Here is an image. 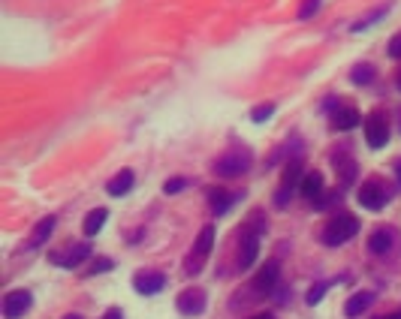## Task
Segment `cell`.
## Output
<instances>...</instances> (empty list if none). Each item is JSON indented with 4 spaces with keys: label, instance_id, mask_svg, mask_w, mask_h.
I'll list each match as a JSON object with an SVG mask.
<instances>
[{
    "label": "cell",
    "instance_id": "cell-31",
    "mask_svg": "<svg viewBox=\"0 0 401 319\" xmlns=\"http://www.w3.org/2000/svg\"><path fill=\"white\" fill-rule=\"evenodd\" d=\"M250 319H275L272 313H257V316H250Z\"/></svg>",
    "mask_w": 401,
    "mask_h": 319
},
{
    "label": "cell",
    "instance_id": "cell-13",
    "mask_svg": "<svg viewBox=\"0 0 401 319\" xmlns=\"http://www.w3.org/2000/svg\"><path fill=\"white\" fill-rule=\"evenodd\" d=\"M133 286H136V292H142V295H154L166 286V274L163 271H136Z\"/></svg>",
    "mask_w": 401,
    "mask_h": 319
},
{
    "label": "cell",
    "instance_id": "cell-5",
    "mask_svg": "<svg viewBox=\"0 0 401 319\" xmlns=\"http://www.w3.org/2000/svg\"><path fill=\"white\" fill-rule=\"evenodd\" d=\"M215 175L217 178H238L250 169V151H242V148H233V151L220 154L215 160Z\"/></svg>",
    "mask_w": 401,
    "mask_h": 319
},
{
    "label": "cell",
    "instance_id": "cell-30",
    "mask_svg": "<svg viewBox=\"0 0 401 319\" xmlns=\"http://www.w3.org/2000/svg\"><path fill=\"white\" fill-rule=\"evenodd\" d=\"M395 178H398V187H401V157L395 160Z\"/></svg>",
    "mask_w": 401,
    "mask_h": 319
},
{
    "label": "cell",
    "instance_id": "cell-18",
    "mask_svg": "<svg viewBox=\"0 0 401 319\" xmlns=\"http://www.w3.org/2000/svg\"><path fill=\"white\" fill-rule=\"evenodd\" d=\"M133 181H136V175L130 172V169H121V172H118V175L109 178L106 193H109V196H124V193L133 190Z\"/></svg>",
    "mask_w": 401,
    "mask_h": 319
},
{
    "label": "cell",
    "instance_id": "cell-19",
    "mask_svg": "<svg viewBox=\"0 0 401 319\" xmlns=\"http://www.w3.org/2000/svg\"><path fill=\"white\" fill-rule=\"evenodd\" d=\"M52 229H55V214H48L43 217L36 226H34V232L31 238H27V247H39V244H46L48 241V235H52Z\"/></svg>",
    "mask_w": 401,
    "mask_h": 319
},
{
    "label": "cell",
    "instance_id": "cell-27",
    "mask_svg": "<svg viewBox=\"0 0 401 319\" xmlns=\"http://www.w3.org/2000/svg\"><path fill=\"white\" fill-rule=\"evenodd\" d=\"M272 112H275V106H272V103H263V106H257V108H254V115H250V118H254V121L259 124V121H266V118L272 115Z\"/></svg>",
    "mask_w": 401,
    "mask_h": 319
},
{
    "label": "cell",
    "instance_id": "cell-29",
    "mask_svg": "<svg viewBox=\"0 0 401 319\" xmlns=\"http://www.w3.org/2000/svg\"><path fill=\"white\" fill-rule=\"evenodd\" d=\"M103 319H124V316H121V311H118V307H109V311L103 313Z\"/></svg>",
    "mask_w": 401,
    "mask_h": 319
},
{
    "label": "cell",
    "instance_id": "cell-20",
    "mask_svg": "<svg viewBox=\"0 0 401 319\" xmlns=\"http://www.w3.org/2000/svg\"><path fill=\"white\" fill-rule=\"evenodd\" d=\"M106 220H109V211H106V208H94V211L85 217L82 232H85V235H97L100 229H103V223H106Z\"/></svg>",
    "mask_w": 401,
    "mask_h": 319
},
{
    "label": "cell",
    "instance_id": "cell-21",
    "mask_svg": "<svg viewBox=\"0 0 401 319\" xmlns=\"http://www.w3.org/2000/svg\"><path fill=\"white\" fill-rule=\"evenodd\" d=\"M377 78V66L374 64H356L350 69V82L353 85H371Z\"/></svg>",
    "mask_w": 401,
    "mask_h": 319
},
{
    "label": "cell",
    "instance_id": "cell-22",
    "mask_svg": "<svg viewBox=\"0 0 401 319\" xmlns=\"http://www.w3.org/2000/svg\"><path fill=\"white\" fill-rule=\"evenodd\" d=\"M299 187H302V193H305L308 199H317L320 193H323V175H320L317 169H314V172H308V175L302 178V184H299Z\"/></svg>",
    "mask_w": 401,
    "mask_h": 319
},
{
    "label": "cell",
    "instance_id": "cell-26",
    "mask_svg": "<svg viewBox=\"0 0 401 319\" xmlns=\"http://www.w3.org/2000/svg\"><path fill=\"white\" fill-rule=\"evenodd\" d=\"M320 3H323V0H305V3L299 6V18H311L320 9Z\"/></svg>",
    "mask_w": 401,
    "mask_h": 319
},
{
    "label": "cell",
    "instance_id": "cell-34",
    "mask_svg": "<svg viewBox=\"0 0 401 319\" xmlns=\"http://www.w3.org/2000/svg\"><path fill=\"white\" fill-rule=\"evenodd\" d=\"M64 319H82V316H76V313H69V316H64Z\"/></svg>",
    "mask_w": 401,
    "mask_h": 319
},
{
    "label": "cell",
    "instance_id": "cell-3",
    "mask_svg": "<svg viewBox=\"0 0 401 319\" xmlns=\"http://www.w3.org/2000/svg\"><path fill=\"white\" fill-rule=\"evenodd\" d=\"M356 199H359V205H362V208H368V211H380V208L393 199V190H389L386 181L380 175H371V178H365V181L359 184Z\"/></svg>",
    "mask_w": 401,
    "mask_h": 319
},
{
    "label": "cell",
    "instance_id": "cell-4",
    "mask_svg": "<svg viewBox=\"0 0 401 319\" xmlns=\"http://www.w3.org/2000/svg\"><path fill=\"white\" fill-rule=\"evenodd\" d=\"M212 244H215V226H203V232L196 235V241H193V247H190V253L184 259V271L190 277L199 274L205 268L208 253H212Z\"/></svg>",
    "mask_w": 401,
    "mask_h": 319
},
{
    "label": "cell",
    "instance_id": "cell-9",
    "mask_svg": "<svg viewBox=\"0 0 401 319\" xmlns=\"http://www.w3.org/2000/svg\"><path fill=\"white\" fill-rule=\"evenodd\" d=\"M205 302H208V295L203 286H187L184 292H178V298H175L178 313H184V316H199L205 311Z\"/></svg>",
    "mask_w": 401,
    "mask_h": 319
},
{
    "label": "cell",
    "instance_id": "cell-8",
    "mask_svg": "<svg viewBox=\"0 0 401 319\" xmlns=\"http://www.w3.org/2000/svg\"><path fill=\"white\" fill-rule=\"evenodd\" d=\"M368 250L377 256H393L398 250V232L393 226H377L374 232L368 235Z\"/></svg>",
    "mask_w": 401,
    "mask_h": 319
},
{
    "label": "cell",
    "instance_id": "cell-17",
    "mask_svg": "<svg viewBox=\"0 0 401 319\" xmlns=\"http://www.w3.org/2000/svg\"><path fill=\"white\" fill-rule=\"evenodd\" d=\"M374 302H377V295L371 292V289H362V292H356V295H350V298H347L344 313H347V316H359V313H365Z\"/></svg>",
    "mask_w": 401,
    "mask_h": 319
},
{
    "label": "cell",
    "instance_id": "cell-7",
    "mask_svg": "<svg viewBox=\"0 0 401 319\" xmlns=\"http://www.w3.org/2000/svg\"><path fill=\"white\" fill-rule=\"evenodd\" d=\"M302 169H305V157H290V163L284 169V178H280V190L275 193V205L284 208L290 202V196L299 184H302Z\"/></svg>",
    "mask_w": 401,
    "mask_h": 319
},
{
    "label": "cell",
    "instance_id": "cell-14",
    "mask_svg": "<svg viewBox=\"0 0 401 319\" xmlns=\"http://www.w3.org/2000/svg\"><path fill=\"white\" fill-rule=\"evenodd\" d=\"M362 124V115L356 112V106H350V103H338V108L332 112V127L335 129H353Z\"/></svg>",
    "mask_w": 401,
    "mask_h": 319
},
{
    "label": "cell",
    "instance_id": "cell-6",
    "mask_svg": "<svg viewBox=\"0 0 401 319\" xmlns=\"http://www.w3.org/2000/svg\"><path fill=\"white\" fill-rule=\"evenodd\" d=\"M362 127H365V142L374 148V151L389 142V115L383 112V108H374V112H368L365 121H362Z\"/></svg>",
    "mask_w": 401,
    "mask_h": 319
},
{
    "label": "cell",
    "instance_id": "cell-10",
    "mask_svg": "<svg viewBox=\"0 0 401 319\" xmlns=\"http://www.w3.org/2000/svg\"><path fill=\"white\" fill-rule=\"evenodd\" d=\"M31 304H34V295L27 292V289H13V292L4 295V316L18 319V316H25L27 311H31Z\"/></svg>",
    "mask_w": 401,
    "mask_h": 319
},
{
    "label": "cell",
    "instance_id": "cell-25",
    "mask_svg": "<svg viewBox=\"0 0 401 319\" xmlns=\"http://www.w3.org/2000/svg\"><path fill=\"white\" fill-rule=\"evenodd\" d=\"M187 184H190L187 178H169V181L163 184V193H178V190H184Z\"/></svg>",
    "mask_w": 401,
    "mask_h": 319
},
{
    "label": "cell",
    "instance_id": "cell-11",
    "mask_svg": "<svg viewBox=\"0 0 401 319\" xmlns=\"http://www.w3.org/2000/svg\"><path fill=\"white\" fill-rule=\"evenodd\" d=\"M278 277H280V262H278V259H269V262L257 271V277H254V283H250V286H254L257 295H269V292H275Z\"/></svg>",
    "mask_w": 401,
    "mask_h": 319
},
{
    "label": "cell",
    "instance_id": "cell-24",
    "mask_svg": "<svg viewBox=\"0 0 401 319\" xmlns=\"http://www.w3.org/2000/svg\"><path fill=\"white\" fill-rule=\"evenodd\" d=\"M383 13H386V9H374V13H371L368 18H362V22H353V24H350V31H353V34H359V31H365V27H368V24H374V22H377V18H380V15H383Z\"/></svg>",
    "mask_w": 401,
    "mask_h": 319
},
{
    "label": "cell",
    "instance_id": "cell-12",
    "mask_svg": "<svg viewBox=\"0 0 401 319\" xmlns=\"http://www.w3.org/2000/svg\"><path fill=\"white\" fill-rule=\"evenodd\" d=\"M88 256H91V244L79 241V244H69V247H64V250L52 253V262L61 265V268H76V265H82Z\"/></svg>",
    "mask_w": 401,
    "mask_h": 319
},
{
    "label": "cell",
    "instance_id": "cell-1",
    "mask_svg": "<svg viewBox=\"0 0 401 319\" xmlns=\"http://www.w3.org/2000/svg\"><path fill=\"white\" fill-rule=\"evenodd\" d=\"M259 232H266V223H263V214H254L242 226V235H238V268H242V271H247V268L257 262V256H259Z\"/></svg>",
    "mask_w": 401,
    "mask_h": 319
},
{
    "label": "cell",
    "instance_id": "cell-28",
    "mask_svg": "<svg viewBox=\"0 0 401 319\" xmlns=\"http://www.w3.org/2000/svg\"><path fill=\"white\" fill-rule=\"evenodd\" d=\"M389 57H395V61H401V34H395L393 39H389Z\"/></svg>",
    "mask_w": 401,
    "mask_h": 319
},
{
    "label": "cell",
    "instance_id": "cell-33",
    "mask_svg": "<svg viewBox=\"0 0 401 319\" xmlns=\"http://www.w3.org/2000/svg\"><path fill=\"white\" fill-rule=\"evenodd\" d=\"M395 85H398V91H401V66H398V73H395Z\"/></svg>",
    "mask_w": 401,
    "mask_h": 319
},
{
    "label": "cell",
    "instance_id": "cell-15",
    "mask_svg": "<svg viewBox=\"0 0 401 319\" xmlns=\"http://www.w3.org/2000/svg\"><path fill=\"white\" fill-rule=\"evenodd\" d=\"M332 166H335V172H338V181L341 187H350V184H356V160L350 157V154H335L332 160Z\"/></svg>",
    "mask_w": 401,
    "mask_h": 319
},
{
    "label": "cell",
    "instance_id": "cell-23",
    "mask_svg": "<svg viewBox=\"0 0 401 319\" xmlns=\"http://www.w3.org/2000/svg\"><path fill=\"white\" fill-rule=\"evenodd\" d=\"M326 289H329V283L323 281V283H317V286H311L308 289V295H305V302L308 304H320V302H323V295H326Z\"/></svg>",
    "mask_w": 401,
    "mask_h": 319
},
{
    "label": "cell",
    "instance_id": "cell-32",
    "mask_svg": "<svg viewBox=\"0 0 401 319\" xmlns=\"http://www.w3.org/2000/svg\"><path fill=\"white\" fill-rule=\"evenodd\" d=\"M380 319H401V311L398 313H386V316H380Z\"/></svg>",
    "mask_w": 401,
    "mask_h": 319
},
{
    "label": "cell",
    "instance_id": "cell-16",
    "mask_svg": "<svg viewBox=\"0 0 401 319\" xmlns=\"http://www.w3.org/2000/svg\"><path fill=\"white\" fill-rule=\"evenodd\" d=\"M238 199H242V193H229L224 187H217V190L208 193V205H212V214H226Z\"/></svg>",
    "mask_w": 401,
    "mask_h": 319
},
{
    "label": "cell",
    "instance_id": "cell-2",
    "mask_svg": "<svg viewBox=\"0 0 401 319\" xmlns=\"http://www.w3.org/2000/svg\"><path fill=\"white\" fill-rule=\"evenodd\" d=\"M356 232H359V220H356V217L347 214V211H338L332 220L323 226V232H320V241H323L326 247H341V244H347Z\"/></svg>",
    "mask_w": 401,
    "mask_h": 319
}]
</instances>
